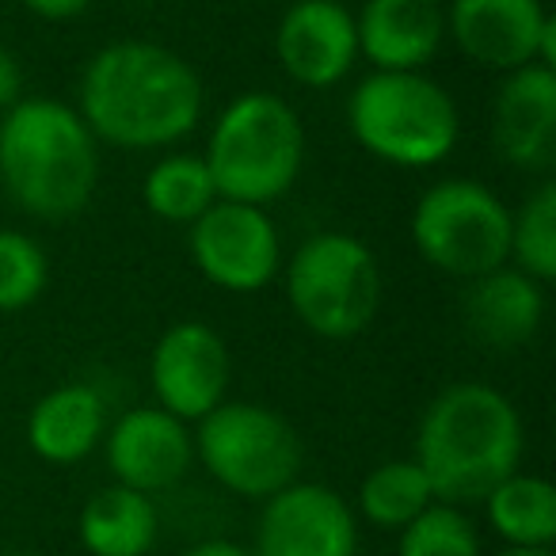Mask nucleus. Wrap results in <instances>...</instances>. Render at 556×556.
Returning <instances> with one entry per match:
<instances>
[{
	"label": "nucleus",
	"mask_w": 556,
	"mask_h": 556,
	"mask_svg": "<svg viewBox=\"0 0 556 556\" xmlns=\"http://www.w3.org/2000/svg\"><path fill=\"white\" fill-rule=\"evenodd\" d=\"M202 77L161 42L123 39L96 50L80 73L77 115L96 141L115 149H168L199 126Z\"/></svg>",
	"instance_id": "obj_1"
},
{
	"label": "nucleus",
	"mask_w": 556,
	"mask_h": 556,
	"mask_svg": "<svg viewBox=\"0 0 556 556\" xmlns=\"http://www.w3.org/2000/svg\"><path fill=\"white\" fill-rule=\"evenodd\" d=\"M518 408L488 381H454L427 404L416 431V465L434 500L450 507L484 503L522 462Z\"/></svg>",
	"instance_id": "obj_2"
},
{
	"label": "nucleus",
	"mask_w": 556,
	"mask_h": 556,
	"mask_svg": "<svg viewBox=\"0 0 556 556\" xmlns=\"http://www.w3.org/2000/svg\"><path fill=\"white\" fill-rule=\"evenodd\" d=\"M0 184L24 214L70 222L100 184V141L70 103L20 100L0 115Z\"/></svg>",
	"instance_id": "obj_3"
},
{
	"label": "nucleus",
	"mask_w": 556,
	"mask_h": 556,
	"mask_svg": "<svg viewBox=\"0 0 556 556\" xmlns=\"http://www.w3.org/2000/svg\"><path fill=\"white\" fill-rule=\"evenodd\" d=\"M217 199L267 206L298 184L305 168V126L294 103L275 92H244L222 108L206 138Z\"/></svg>",
	"instance_id": "obj_4"
},
{
	"label": "nucleus",
	"mask_w": 556,
	"mask_h": 556,
	"mask_svg": "<svg viewBox=\"0 0 556 556\" xmlns=\"http://www.w3.org/2000/svg\"><path fill=\"white\" fill-rule=\"evenodd\" d=\"M351 138L393 168H434L462 138L457 103L427 73H370L351 88Z\"/></svg>",
	"instance_id": "obj_5"
},
{
	"label": "nucleus",
	"mask_w": 556,
	"mask_h": 556,
	"mask_svg": "<svg viewBox=\"0 0 556 556\" xmlns=\"http://www.w3.org/2000/svg\"><path fill=\"white\" fill-rule=\"evenodd\" d=\"M287 302L317 340H355L381 309L378 255L351 232H313L287 263Z\"/></svg>",
	"instance_id": "obj_6"
},
{
	"label": "nucleus",
	"mask_w": 556,
	"mask_h": 556,
	"mask_svg": "<svg viewBox=\"0 0 556 556\" xmlns=\"http://www.w3.org/2000/svg\"><path fill=\"white\" fill-rule=\"evenodd\" d=\"M194 457L232 495L270 500L302 472V439L287 416L248 401H222L194 424Z\"/></svg>",
	"instance_id": "obj_7"
},
{
	"label": "nucleus",
	"mask_w": 556,
	"mask_h": 556,
	"mask_svg": "<svg viewBox=\"0 0 556 556\" xmlns=\"http://www.w3.org/2000/svg\"><path fill=\"white\" fill-rule=\"evenodd\" d=\"M412 244L434 270L469 282L507 267L510 210L480 179H439L412 210Z\"/></svg>",
	"instance_id": "obj_8"
},
{
	"label": "nucleus",
	"mask_w": 556,
	"mask_h": 556,
	"mask_svg": "<svg viewBox=\"0 0 556 556\" xmlns=\"http://www.w3.org/2000/svg\"><path fill=\"white\" fill-rule=\"evenodd\" d=\"M191 260L210 287L225 294H255L282 270V237L263 206L217 199L191 225Z\"/></svg>",
	"instance_id": "obj_9"
},
{
	"label": "nucleus",
	"mask_w": 556,
	"mask_h": 556,
	"mask_svg": "<svg viewBox=\"0 0 556 556\" xmlns=\"http://www.w3.org/2000/svg\"><path fill=\"white\" fill-rule=\"evenodd\" d=\"M446 35L480 70H556V24L541 0H450Z\"/></svg>",
	"instance_id": "obj_10"
},
{
	"label": "nucleus",
	"mask_w": 556,
	"mask_h": 556,
	"mask_svg": "<svg viewBox=\"0 0 556 556\" xmlns=\"http://www.w3.org/2000/svg\"><path fill=\"white\" fill-rule=\"evenodd\" d=\"M232 358L222 332L206 320H179L164 328L149 355V386L156 408L172 412L184 424H199L229 393Z\"/></svg>",
	"instance_id": "obj_11"
},
{
	"label": "nucleus",
	"mask_w": 556,
	"mask_h": 556,
	"mask_svg": "<svg viewBox=\"0 0 556 556\" xmlns=\"http://www.w3.org/2000/svg\"><path fill=\"white\" fill-rule=\"evenodd\" d=\"M252 556H358L355 510L336 488L294 480L263 500Z\"/></svg>",
	"instance_id": "obj_12"
},
{
	"label": "nucleus",
	"mask_w": 556,
	"mask_h": 556,
	"mask_svg": "<svg viewBox=\"0 0 556 556\" xmlns=\"http://www.w3.org/2000/svg\"><path fill=\"white\" fill-rule=\"evenodd\" d=\"M275 58L294 85L336 88L358 62L355 12L336 0H294L275 27Z\"/></svg>",
	"instance_id": "obj_13"
},
{
	"label": "nucleus",
	"mask_w": 556,
	"mask_h": 556,
	"mask_svg": "<svg viewBox=\"0 0 556 556\" xmlns=\"http://www.w3.org/2000/svg\"><path fill=\"white\" fill-rule=\"evenodd\" d=\"M108 469L115 484L141 495L179 484L194 462L191 427L164 408H130L108 427Z\"/></svg>",
	"instance_id": "obj_14"
},
{
	"label": "nucleus",
	"mask_w": 556,
	"mask_h": 556,
	"mask_svg": "<svg viewBox=\"0 0 556 556\" xmlns=\"http://www.w3.org/2000/svg\"><path fill=\"white\" fill-rule=\"evenodd\" d=\"M492 146L507 164L545 176L556 164V70L503 73L492 100Z\"/></svg>",
	"instance_id": "obj_15"
},
{
	"label": "nucleus",
	"mask_w": 556,
	"mask_h": 556,
	"mask_svg": "<svg viewBox=\"0 0 556 556\" xmlns=\"http://www.w3.org/2000/svg\"><path fill=\"white\" fill-rule=\"evenodd\" d=\"M355 35L374 73H424L446 42V9L439 0H366Z\"/></svg>",
	"instance_id": "obj_16"
},
{
	"label": "nucleus",
	"mask_w": 556,
	"mask_h": 556,
	"mask_svg": "<svg viewBox=\"0 0 556 556\" xmlns=\"http://www.w3.org/2000/svg\"><path fill=\"white\" fill-rule=\"evenodd\" d=\"M462 320L484 348H526L545 320V287L515 267H495L465 282Z\"/></svg>",
	"instance_id": "obj_17"
},
{
	"label": "nucleus",
	"mask_w": 556,
	"mask_h": 556,
	"mask_svg": "<svg viewBox=\"0 0 556 556\" xmlns=\"http://www.w3.org/2000/svg\"><path fill=\"white\" fill-rule=\"evenodd\" d=\"M108 434V404L85 381H65L42 393L27 416V446L50 465H77Z\"/></svg>",
	"instance_id": "obj_18"
},
{
	"label": "nucleus",
	"mask_w": 556,
	"mask_h": 556,
	"mask_svg": "<svg viewBox=\"0 0 556 556\" xmlns=\"http://www.w3.org/2000/svg\"><path fill=\"white\" fill-rule=\"evenodd\" d=\"M156 507L134 488H100L80 510V545L92 556H146L156 545Z\"/></svg>",
	"instance_id": "obj_19"
},
{
	"label": "nucleus",
	"mask_w": 556,
	"mask_h": 556,
	"mask_svg": "<svg viewBox=\"0 0 556 556\" xmlns=\"http://www.w3.org/2000/svg\"><path fill=\"white\" fill-rule=\"evenodd\" d=\"M488 522L510 548H553L556 541V488L533 472H510L484 495Z\"/></svg>",
	"instance_id": "obj_20"
},
{
	"label": "nucleus",
	"mask_w": 556,
	"mask_h": 556,
	"mask_svg": "<svg viewBox=\"0 0 556 556\" xmlns=\"http://www.w3.org/2000/svg\"><path fill=\"white\" fill-rule=\"evenodd\" d=\"M141 202L153 217L172 225H194L217 202L206 161L194 153H168L146 172Z\"/></svg>",
	"instance_id": "obj_21"
},
{
	"label": "nucleus",
	"mask_w": 556,
	"mask_h": 556,
	"mask_svg": "<svg viewBox=\"0 0 556 556\" xmlns=\"http://www.w3.org/2000/svg\"><path fill=\"white\" fill-rule=\"evenodd\" d=\"M434 500L431 484H427L424 469L416 457H396V462H381L370 469L358 484V515L366 522L381 526V530H404L416 522Z\"/></svg>",
	"instance_id": "obj_22"
},
{
	"label": "nucleus",
	"mask_w": 556,
	"mask_h": 556,
	"mask_svg": "<svg viewBox=\"0 0 556 556\" xmlns=\"http://www.w3.org/2000/svg\"><path fill=\"white\" fill-rule=\"evenodd\" d=\"M507 260H515V270L530 275L541 287L556 278V184L553 179H541L522 199V206L510 210Z\"/></svg>",
	"instance_id": "obj_23"
},
{
	"label": "nucleus",
	"mask_w": 556,
	"mask_h": 556,
	"mask_svg": "<svg viewBox=\"0 0 556 556\" xmlns=\"http://www.w3.org/2000/svg\"><path fill=\"white\" fill-rule=\"evenodd\" d=\"M50 282V260L31 232L0 229V313H24Z\"/></svg>",
	"instance_id": "obj_24"
},
{
	"label": "nucleus",
	"mask_w": 556,
	"mask_h": 556,
	"mask_svg": "<svg viewBox=\"0 0 556 556\" xmlns=\"http://www.w3.org/2000/svg\"><path fill=\"white\" fill-rule=\"evenodd\" d=\"M396 556H484L480 553V533L462 507L431 503L416 522L401 530Z\"/></svg>",
	"instance_id": "obj_25"
},
{
	"label": "nucleus",
	"mask_w": 556,
	"mask_h": 556,
	"mask_svg": "<svg viewBox=\"0 0 556 556\" xmlns=\"http://www.w3.org/2000/svg\"><path fill=\"white\" fill-rule=\"evenodd\" d=\"M24 100V65L9 47H0V111L16 108Z\"/></svg>",
	"instance_id": "obj_26"
},
{
	"label": "nucleus",
	"mask_w": 556,
	"mask_h": 556,
	"mask_svg": "<svg viewBox=\"0 0 556 556\" xmlns=\"http://www.w3.org/2000/svg\"><path fill=\"white\" fill-rule=\"evenodd\" d=\"M31 16L50 20V24H62V20H77L80 12L92 9V0H20Z\"/></svg>",
	"instance_id": "obj_27"
},
{
	"label": "nucleus",
	"mask_w": 556,
	"mask_h": 556,
	"mask_svg": "<svg viewBox=\"0 0 556 556\" xmlns=\"http://www.w3.org/2000/svg\"><path fill=\"white\" fill-rule=\"evenodd\" d=\"M184 556H252L244 545H237V541H222V538H214V541H199L194 548H187Z\"/></svg>",
	"instance_id": "obj_28"
},
{
	"label": "nucleus",
	"mask_w": 556,
	"mask_h": 556,
	"mask_svg": "<svg viewBox=\"0 0 556 556\" xmlns=\"http://www.w3.org/2000/svg\"><path fill=\"white\" fill-rule=\"evenodd\" d=\"M500 556H553V548H503Z\"/></svg>",
	"instance_id": "obj_29"
},
{
	"label": "nucleus",
	"mask_w": 556,
	"mask_h": 556,
	"mask_svg": "<svg viewBox=\"0 0 556 556\" xmlns=\"http://www.w3.org/2000/svg\"><path fill=\"white\" fill-rule=\"evenodd\" d=\"M0 556H31V553H0Z\"/></svg>",
	"instance_id": "obj_30"
},
{
	"label": "nucleus",
	"mask_w": 556,
	"mask_h": 556,
	"mask_svg": "<svg viewBox=\"0 0 556 556\" xmlns=\"http://www.w3.org/2000/svg\"><path fill=\"white\" fill-rule=\"evenodd\" d=\"M336 4H343V0H336Z\"/></svg>",
	"instance_id": "obj_31"
}]
</instances>
